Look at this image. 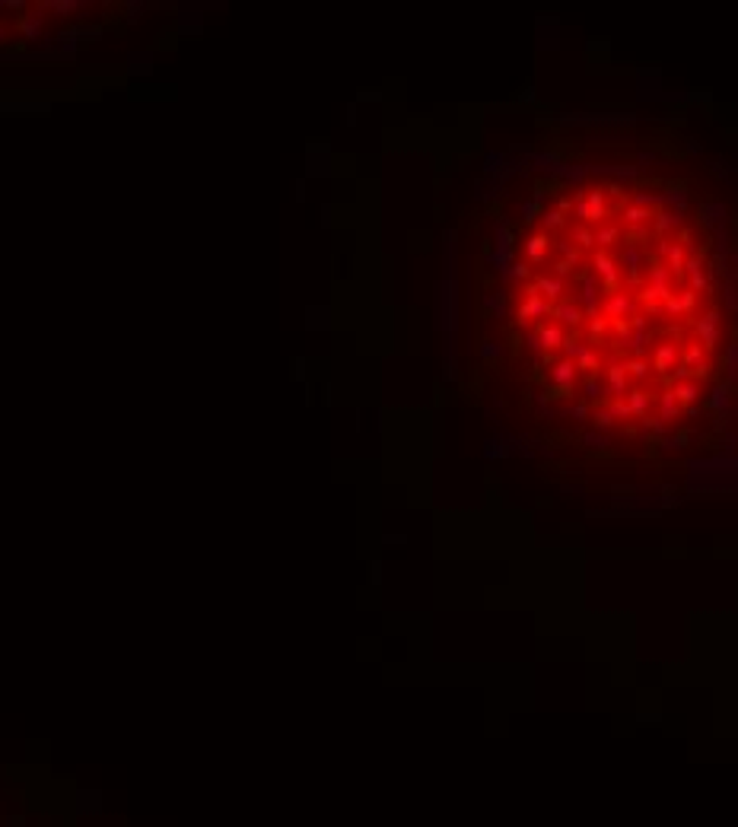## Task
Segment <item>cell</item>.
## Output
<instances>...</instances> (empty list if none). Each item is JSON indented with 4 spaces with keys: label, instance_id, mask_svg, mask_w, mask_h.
<instances>
[{
    "label": "cell",
    "instance_id": "1",
    "mask_svg": "<svg viewBox=\"0 0 738 827\" xmlns=\"http://www.w3.org/2000/svg\"><path fill=\"white\" fill-rule=\"evenodd\" d=\"M602 315L608 322H624V318H633L637 315V296L627 293V289H614V293H605L602 296Z\"/></svg>",
    "mask_w": 738,
    "mask_h": 827
},
{
    "label": "cell",
    "instance_id": "2",
    "mask_svg": "<svg viewBox=\"0 0 738 827\" xmlns=\"http://www.w3.org/2000/svg\"><path fill=\"white\" fill-rule=\"evenodd\" d=\"M694 334L704 350H716V344H719V312H716V309H706L694 322Z\"/></svg>",
    "mask_w": 738,
    "mask_h": 827
},
{
    "label": "cell",
    "instance_id": "3",
    "mask_svg": "<svg viewBox=\"0 0 738 827\" xmlns=\"http://www.w3.org/2000/svg\"><path fill=\"white\" fill-rule=\"evenodd\" d=\"M592 267H595V277L605 283L608 293L621 287V271H617V261H614L611 252H595L592 255Z\"/></svg>",
    "mask_w": 738,
    "mask_h": 827
},
{
    "label": "cell",
    "instance_id": "4",
    "mask_svg": "<svg viewBox=\"0 0 738 827\" xmlns=\"http://www.w3.org/2000/svg\"><path fill=\"white\" fill-rule=\"evenodd\" d=\"M653 229L659 239H665V232L668 229H681L684 226V210H675V207H659V210H653Z\"/></svg>",
    "mask_w": 738,
    "mask_h": 827
},
{
    "label": "cell",
    "instance_id": "5",
    "mask_svg": "<svg viewBox=\"0 0 738 827\" xmlns=\"http://www.w3.org/2000/svg\"><path fill=\"white\" fill-rule=\"evenodd\" d=\"M580 303L589 309V315L602 312V289H598L595 274H582L580 277Z\"/></svg>",
    "mask_w": 738,
    "mask_h": 827
},
{
    "label": "cell",
    "instance_id": "6",
    "mask_svg": "<svg viewBox=\"0 0 738 827\" xmlns=\"http://www.w3.org/2000/svg\"><path fill=\"white\" fill-rule=\"evenodd\" d=\"M551 315L557 318V325H564V328H580L582 325V306L580 303H573V299H564V303H557V306H551Z\"/></svg>",
    "mask_w": 738,
    "mask_h": 827
},
{
    "label": "cell",
    "instance_id": "7",
    "mask_svg": "<svg viewBox=\"0 0 738 827\" xmlns=\"http://www.w3.org/2000/svg\"><path fill=\"white\" fill-rule=\"evenodd\" d=\"M605 391L614 398H624L627 395V363L624 360H611V366H608L605 372Z\"/></svg>",
    "mask_w": 738,
    "mask_h": 827
},
{
    "label": "cell",
    "instance_id": "8",
    "mask_svg": "<svg viewBox=\"0 0 738 827\" xmlns=\"http://www.w3.org/2000/svg\"><path fill=\"white\" fill-rule=\"evenodd\" d=\"M655 248H659V255L668 261V271H672V277H681V274H684V258H688V255H684V245H681V242L659 239V245H655Z\"/></svg>",
    "mask_w": 738,
    "mask_h": 827
},
{
    "label": "cell",
    "instance_id": "9",
    "mask_svg": "<svg viewBox=\"0 0 738 827\" xmlns=\"http://www.w3.org/2000/svg\"><path fill=\"white\" fill-rule=\"evenodd\" d=\"M544 315H551V303L544 296H538V293L529 287V293H525V303L519 306V322H529V318H544Z\"/></svg>",
    "mask_w": 738,
    "mask_h": 827
},
{
    "label": "cell",
    "instance_id": "10",
    "mask_svg": "<svg viewBox=\"0 0 738 827\" xmlns=\"http://www.w3.org/2000/svg\"><path fill=\"white\" fill-rule=\"evenodd\" d=\"M535 331H538L541 350H557V347H564V344H566V328H564V325L544 322V325H538Z\"/></svg>",
    "mask_w": 738,
    "mask_h": 827
},
{
    "label": "cell",
    "instance_id": "11",
    "mask_svg": "<svg viewBox=\"0 0 738 827\" xmlns=\"http://www.w3.org/2000/svg\"><path fill=\"white\" fill-rule=\"evenodd\" d=\"M529 287L535 289V293H544V299H560L566 283H564V277H557V274H538Z\"/></svg>",
    "mask_w": 738,
    "mask_h": 827
},
{
    "label": "cell",
    "instance_id": "12",
    "mask_svg": "<svg viewBox=\"0 0 738 827\" xmlns=\"http://www.w3.org/2000/svg\"><path fill=\"white\" fill-rule=\"evenodd\" d=\"M665 312L672 315V318L690 315L694 312V289H678V293H672V296L665 299Z\"/></svg>",
    "mask_w": 738,
    "mask_h": 827
},
{
    "label": "cell",
    "instance_id": "13",
    "mask_svg": "<svg viewBox=\"0 0 738 827\" xmlns=\"http://www.w3.org/2000/svg\"><path fill=\"white\" fill-rule=\"evenodd\" d=\"M551 379H554V385L557 389H570L573 382L580 379V366L573 363V360H557L554 363V369H551Z\"/></svg>",
    "mask_w": 738,
    "mask_h": 827
},
{
    "label": "cell",
    "instance_id": "14",
    "mask_svg": "<svg viewBox=\"0 0 738 827\" xmlns=\"http://www.w3.org/2000/svg\"><path fill=\"white\" fill-rule=\"evenodd\" d=\"M684 274H688L690 289H694V293L706 289V271H704V261H700V255H688V258H684Z\"/></svg>",
    "mask_w": 738,
    "mask_h": 827
},
{
    "label": "cell",
    "instance_id": "15",
    "mask_svg": "<svg viewBox=\"0 0 738 827\" xmlns=\"http://www.w3.org/2000/svg\"><path fill=\"white\" fill-rule=\"evenodd\" d=\"M548 248H551V239L548 232H535V236H529L525 239V255H529V261H544L548 258Z\"/></svg>",
    "mask_w": 738,
    "mask_h": 827
},
{
    "label": "cell",
    "instance_id": "16",
    "mask_svg": "<svg viewBox=\"0 0 738 827\" xmlns=\"http://www.w3.org/2000/svg\"><path fill=\"white\" fill-rule=\"evenodd\" d=\"M672 391L675 398H678V405H694L697 398H700V382L697 379H681V382H672Z\"/></svg>",
    "mask_w": 738,
    "mask_h": 827
},
{
    "label": "cell",
    "instance_id": "17",
    "mask_svg": "<svg viewBox=\"0 0 738 827\" xmlns=\"http://www.w3.org/2000/svg\"><path fill=\"white\" fill-rule=\"evenodd\" d=\"M675 360H678V344H659V347H655L653 369H659L665 376V369H675Z\"/></svg>",
    "mask_w": 738,
    "mask_h": 827
},
{
    "label": "cell",
    "instance_id": "18",
    "mask_svg": "<svg viewBox=\"0 0 738 827\" xmlns=\"http://www.w3.org/2000/svg\"><path fill=\"white\" fill-rule=\"evenodd\" d=\"M646 283L649 287H655V289H672V271H668L662 261H655V265H649Z\"/></svg>",
    "mask_w": 738,
    "mask_h": 827
},
{
    "label": "cell",
    "instance_id": "19",
    "mask_svg": "<svg viewBox=\"0 0 738 827\" xmlns=\"http://www.w3.org/2000/svg\"><path fill=\"white\" fill-rule=\"evenodd\" d=\"M621 216H624V223L627 226H643V223L653 220V210H649V207H639V204H627L621 210Z\"/></svg>",
    "mask_w": 738,
    "mask_h": 827
},
{
    "label": "cell",
    "instance_id": "20",
    "mask_svg": "<svg viewBox=\"0 0 738 827\" xmlns=\"http://www.w3.org/2000/svg\"><path fill=\"white\" fill-rule=\"evenodd\" d=\"M570 239H573V245L580 248V252H589V248L595 245V232L589 229V223H576L570 229Z\"/></svg>",
    "mask_w": 738,
    "mask_h": 827
},
{
    "label": "cell",
    "instance_id": "21",
    "mask_svg": "<svg viewBox=\"0 0 738 827\" xmlns=\"http://www.w3.org/2000/svg\"><path fill=\"white\" fill-rule=\"evenodd\" d=\"M681 366L684 369H690V366H697V369H706V350L700 347V344H690V347L681 350Z\"/></svg>",
    "mask_w": 738,
    "mask_h": 827
},
{
    "label": "cell",
    "instance_id": "22",
    "mask_svg": "<svg viewBox=\"0 0 738 827\" xmlns=\"http://www.w3.org/2000/svg\"><path fill=\"white\" fill-rule=\"evenodd\" d=\"M678 407H681V405H678V398H675V391H672V389H665V391H662V398H659V414H662L659 420H662V423L675 420V417H678Z\"/></svg>",
    "mask_w": 738,
    "mask_h": 827
},
{
    "label": "cell",
    "instance_id": "23",
    "mask_svg": "<svg viewBox=\"0 0 738 827\" xmlns=\"http://www.w3.org/2000/svg\"><path fill=\"white\" fill-rule=\"evenodd\" d=\"M639 261H643V248H639L637 242H627V245H624V252H621V265L627 267V274L639 271Z\"/></svg>",
    "mask_w": 738,
    "mask_h": 827
},
{
    "label": "cell",
    "instance_id": "24",
    "mask_svg": "<svg viewBox=\"0 0 738 827\" xmlns=\"http://www.w3.org/2000/svg\"><path fill=\"white\" fill-rule=\"evenodd\" d=\"M624 401H627V407H631V414L633 417H646V411H649V395L646 391H627L624 395Z\"/></svg>",
    "mask_w": 738,
    "mask_h": 827
},
{
    "label": "cell",
    "instance_id": "25",
    "mask_svg": "<svg viewBox=\"0 0 738 827\" xmlns=\"http://www.w3.org/2000/svg\"><path fill=\"white\" fill-rule=\"evenodd\" d=\"M617 239H621V226H614V223H605L595 232V245H602V252H608Z\"/></svg>",
    "mask_w": 738,
    "mask_h": 827
},
{
    "label": "cell",
    "instance_id": "26",
    "mask_svg": "<svg viewBox=\"0 0 738 827\" xmlns=\"http://www.w3.org/2000/svg\"><path fill=\"white\" fill-rule=\"evenodd\" d=\"M649 369H653V366H649L643 356H633V360H627V376H633V379H639V382L649 379Z\"/></svg>",
    "mask_w": 738,
    "mask_h": 827
},
{
    "label": "cell",
    "instance_id": "27",
    "mask_svg": "<svg viewBox=\"0 0 738 827\" xmlns=\"http://www.w3.org/2000/svg\"><path fill=\"white\" fill-rule=\"evenodd\" d=\"M541 223H544V229H548V232L564 229V214H560L557 207H551V210H544V214H541Z\"/></svg>",
    "mask_w": 738,
    "mask_h": 827
},
{
    "label": "cell",
    "instance_id": "28",
    "mask_svg": "<svg viewBox=\"0 0 738 827\" xmlns=\"http://www.w3.org/2000/svg\"><path fill=\"white\" fill-rule=\"evenodd\" d=\"M564 350H566V360H573V363H576V360H580V356L586 354V350H589V344H582V340H573V338H566Z\"/></svg>",
    "mask_w": 738,
    "mask_h": 827
},
{
    "label": "cell",
    "instance_id": "29",
    "mask_svg": "<svg viewBox=\"0 0 738 827\" xmlns=\"http://www.w3.org/2000/svg\"><path fill=\"white\" fill-rule=\"evenodd\" d=\"M602 395H608V391L602 389L595 379H586V385H582V398H586V405H589V401H598Z\"/></svg>",
    "mask_w": 738,
    "mask_h": 827
},
{
    "label": "cell",
    "instance_id": "30",
    "mask_svg": "<svg viewBox=\"0 0 738 827\" xmlns=\"http://www.w3.org/2000/svg\"><path fill=\"white\" fill-rule=\"evenodd\" d=\"M608 325H611V322H608V318H605V315H602V312L589 315V331H592V338H602V334H605V328H608Z\"/></svg>",
    "mask_w": 738,
    "mask_h": 827
},
{
    "label": "cell",
    "instance_id": "31",
    "mask_svg": "<svg viewBox=\"0 0 738 827\" xmlns=\"http://www.w3.org/2000/svg\"><path fill=\"white\" fill-rule=\"evenodd\" d=\"M608 411H611V417H621V420H631V417H633L631 407H627V401H624V398H614L611 405H608Z\"/></svg>",
    "mask_w": 738,
    "mask_h": 827
},
{
    "label": "cell",
    "instance_id": "32",
    "mask_svg": "<svg viewBox=\"0 0 738 827\" xmlns=\"http://www.w3.org/2000/svg\"><path fill=\"white\" fill-rule=\"evenodd\" d=\"M592 420H595V427H602V430H611V427H614V417H611V411H608V407H598V411L592 414Z\"/></svg>",
    "mask_w": 738,
    "mask_h": 827
},
{
    "label": "cell",
    "instance_id": "33",
    "mask_svg": "<svg viewBox=\"0 0 738 827\" xmlns=\"http://www.w3.org/2000/svg\"><path fill=\"white\" fill-rule=\"evenodd\" d=\"M576 366H580V369H589V372H592V369H598V356H595V350H586V354H582L580 360H576Z\"/></svg>",
    "mask_w": 738,
    "mask_h": 827
},
{
    "label": "cell",
    "instance_id": "34",
    "mask_svg": "<svg viewBox=\"0 0 738 827\" xmlns=\"http://www.w3.org/2000/svg\"><path fill=\"white\" fill-rule=\"evenodd\" d=\"M570 414L576 420H589V405H586V401H576V405L570 407Z\"/></svg>",
    "mask_w": 738,
    "mask_h": 827
},
{
    "label": "cell",
    "instance_id": "35",
    "mask_svg": "<svg viewBox=\"0 0 738 827\" xmlns=\"http://www.w3.org/2000/svg\"><path fill=\"white\" fill-rule=\"evenodd\" d=\"M525 344H529L531 350H541V340H538V331H529L525 334Z\"/></svg>",
    "mask_w": 738,
    "mask_h": 827
},
{
    "label": "cell",
    "instance_id": "36",
    "mask_svg": "<svg viewBox=\"0 0 738 827\" xmlns=\"http://www.w3.org/2000/svg\"><path fill=\"white\" fill-rule=\"evenodd\" d=\"M522 210H525V220H535V214H538V201H529Z\"/></svg>",
    "mask_w": 738,
    "mask_h": 827
},
{
    "label": "cell",
    "instance_id": "37",
    "mask_svg": "<svg viewBox=\"0 0 738 827\" xmlns=\"http://www.w3.org/2000/svg\"><path fill=\"white\" fill-rule=\"evenodd\" d=\"M513 277L525 280V277H529V265H525V261H522V265H513Z\"/></svg>",
    "mask_w": 738,
    "mask_h": 827
}]
</instances>
